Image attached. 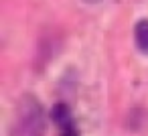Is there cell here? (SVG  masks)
<instances>
[{
    "label": "cell",
    "mask_w": 148,
    "mask_h": 136,
    "mask_svg": "<svg viewBox=\"0 0 148 136\" xmlns=\"http://www.w3.org/2000/svg\"><path fill=\"white\" fill-rule=\"evenodd\" d=\"M47 116L37 95L25 93L14 110V120L10 124V136H45Z\"/></svg>",
    "instance_id": "6da1fadb"
},
{
    "label": "cell",
    "mask_w": 148,
    "mask_h": 136,
    "mask_svg": "<svg viewBox=\"0 0 148 136\" xmlns=\"http://www.w3.org/2000/svg\"><path fill=\"white\" fill-rule=\"evenodd\" d=\"M134 43L140 53L148 55V19H140L134 27Z\"/></svg>",
    "instance_id": "7a4b0ae2"
},
{
    "label": "cell",
    "mask_w": 148,
    "mask_h": 136,
    "mask_svg": "<svg viewBox=\"0 0 148 136\" xmlns=\"http://www.w3.org/2000/svg\"><path fill=\"white\" fill-rule=\"evenodd\" d=\"M61 136H79V134H77V128L73 126V122H69V124H65V126H63Z\"/></svg>",
    "instance_id": "3957f363"
},
{
    "label": "cell",
    "mask_w": 148,
    "mask_h": 136,
    "mask_svg": "<svg viewBox=\"0 0 148 136\" xmlns=\"http://www.w3.org/2000/svg\"><path fill=\"white\" fill-rule=\"evenodd\" d=\"M81 2H85V4H99V2H103V0H81Z\"/></svg>",
    "instance_id": "277c9868"
}]
</instances>
